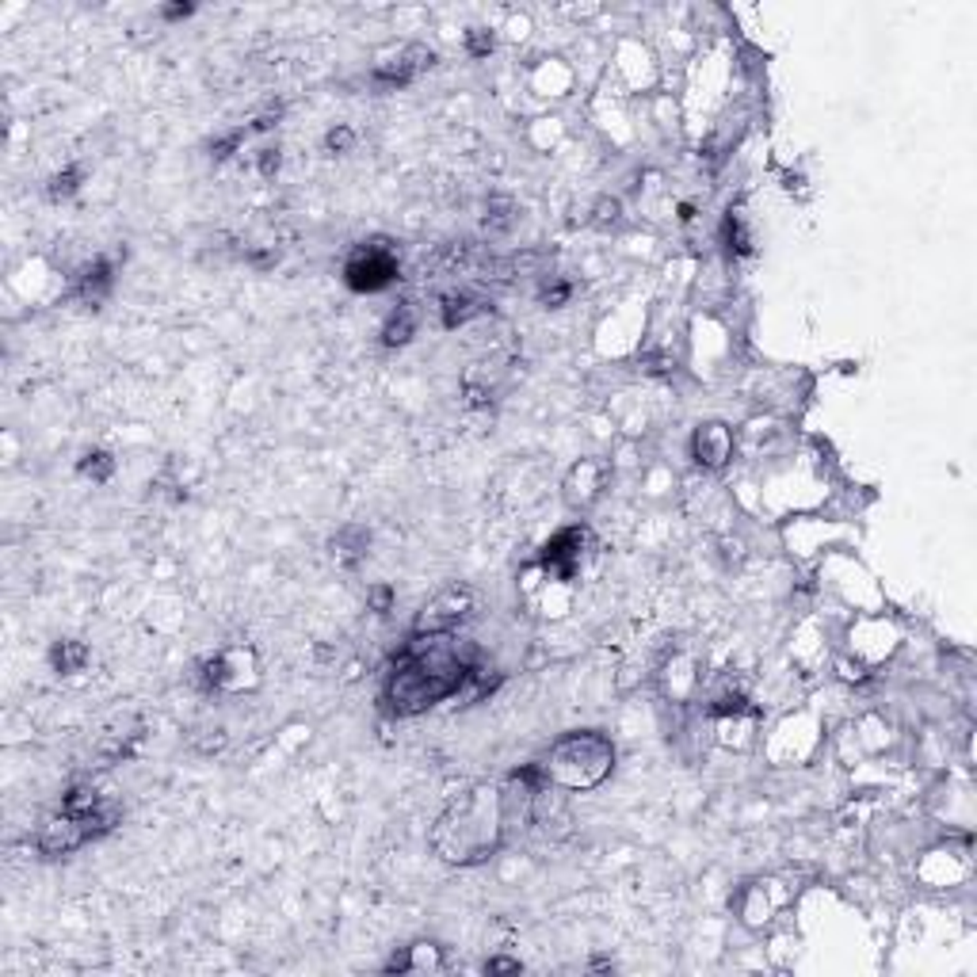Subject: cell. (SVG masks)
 <instances>
[{
    "mask_svg": "<svg viewBox=\"0 0 977 977\" xmlns=\"http://www.w3.org/2000/svg\"><path fill=\"white\" fill-rule=\"evenodd\" d=\"M103 802V794H96L92 787H73L65 798H62V809L69 817H84V814H92V809Z\"/></svg>",
    "mask_w": 977,
    "mask_h": 977,
    "instance_id": "20",
    "label": "cell"
},
{
    "mask_svg": "<svg viewBox=\"0 0 977 977\" xmlns=\"http://www.w3.org/2000/svg\"><path fill=\"white\" fill-rule=\"evenodd\" d=\"M569 294H573V287H569L565 279H554V275H550V283H546L543 291H538V302L550 306V310H558V306L569 302Z\"/></svg>",
    "mask_w": 977,
    "mask_h": 977,
    "instance_id": "24",
    "label": "cell"
},
{
    "mask_svg": "<svg viewBox=\"0 0 977 977\" xmlns=\"http://www.w3.org/2000/svg\"><path fill=\"white\" fill-rule=\"evenodd\" d=\"M386 970H389V973H409V970L424 973V970H443V955H440V946H435V943H413V946H405V955L389 962Z\"/></svg>",
    "mask_w": 977,
    "mask_h": 977,
    "instance_id": "12",
    "label": "cell"
},
{
    "mask_svg": "<svg viewBox=\"0 0 977 977\" xmlns=\"http://www.w3.org/2000/svg\"><path fill=\"white\" fill-rule=\"evenodd\" d=\"M435 65V50L424 47V42H405L401 50H394L389 57H382L379 65L371 69V84L374 88H405L413 84L420 73Z\"/></svg>",
    "mask_w": 977,
    "mask_h": 977,
    "instance_id": "6",
    "label": "cell"
},
{
    "mask_svg": "<svg viewBox=\"0 0 977 977\" xmlns=\"http://www.w3.org/2000/svg\"><path fill=\"white\" fill-rule=\"evenodd\" d=\"M611 481V466L599 458H580L565 477V501L573 508H592L599 497H604Z\"/></svg>",
    "mask_w": 977,
    "mask_h": 977,
    "instance_id": "7",
    "label": "cell"
},
{
    "mask_svg": "<svg viewBox=\"0 0 977 977\" xmlns=\"http://www.w3.org/2000/svg\"><path fill=\"white\" fill-rule=\"evenodd\" d=\"M481 313H489V302L477 291H450V294H443V302H440L443 328H462V325H470L474 318H481Z\"/></svg>",
    "mask_w": 977,
    "mask_h": 977,
    "instance_id": "11",
    "label": "cell"
},
{
    "mask_svg": "<svg viewBox=\"0 0 977 977\" xmlns=\"http://www.w3.org/2000/svg\"><path fill=\"white\" fill-rule=\"evenodd\" d=\"M81 179H84V169H81V164H69V169H62V172H57V176L50 179L47 195H50L54 203H62V199H73V195L81 191Z\"/></svg>",
    "mask_w": 977,
    "mask_h": 977,
    "instance_id": "17",
    "label": "cell"
},
{
    "mask_svg": "<svg viewBox=\"0 0 977 977\" xmlns=\"http://www.w3.org/2000/svg\"><path fill=\"white\" fill-rule=\"evenodd\" d=\"M352 145H355V130L344 126V123L325 134V153H348Z\"/></svg>",
    "mask_w": 977,
    "mask_h": 977,
    "instance_id": "25",
    "label": "cell"
},
{
    "mask_svg": "<svg viewBox=\"0 0 977 977\" xmlns=\"http://www.w3.org/2000/svg\"><path fill=\"white\" fill-rule=\"evenodd\" d=\"M485 970H519V962L516 958H489Z\"/></svg>",
    "mask_w": 977,
    "mask_h": 977,
    "instance_id": "30",
    "label": "cell"
},
{
    "mask_svg": "<svg viewBox=\"0 0 977 977\" xmlns=\"http://www.w3.org/2000/svg\"><path fill=\"white\" fill-rule=\"evenodd\" d=\"M477 665L481 653L470 641H458L455 634H413L386 680V706L397 718L424 714L435 702L462 695Z\"/></svg>",
    "mask_w": 977,
    "mask_h": 977,
    "instance_id": "1",
    "label": "cell"
},
{
    "mask_svg": "<svg viewBox=\"0 0 977 977\" xmlns=\"http://www.w3.org/2000/svg\"><path fill=\"white\" fill-rule=\"evenodd\" d=\"M367 604L374 615H389V607H394V589H389V584H374L367 592Z\"/></svg>",
    "mask_w": 977,
    "mask_h": 977,
    "instance_id": "26",
    "label": "cell"
},
{
    "mask_svg": "<svg viewBox=\"0 0 977 977\" xmlns=\"http://www.w3.org/2000/svg\"><path fill=\"white\" fill-rule=\"evenodd\" d=\"M691 458H695L702 470H721L733 458V432L726 424H699L695 435H691Z\"/></svg>",
    "mask_w": 977,
    "mask_h": 977,
    "instance_id": "9",
    "label": "cell"
},
{
    "mask_svg": "<svg viewBox=\"0 0 977 977\" xmlns=\"http://www.w3.org/2000/svg\"><path fill=\"white\" fill-rule=\"evenodd\" d=\"M279 164H283L279 149H260V161H257V169H260V176H264V179H272V176L279 172Z\"/></svg>",
    "mask_w": 977,
    "mask_h": 977,
    "instance_id": "27",
    "label": "cell"
},
{
    "mask_svg": "<svg viewBox=\"0 0 977 977\" xmlns=\"http://www.w3.org/2000/svg\"><path fill=\"white\" fill-rule=\"evenodd\" d=\"M77 470L84 477H92L96 485H103V481H111V474H115V458L108 455V450H88V455L77 462Z\"/></svg>",
    "mask_w": 977,
    "mask_h": 977,
    "instance_id": "19",
    "label": "cell"
},
{
    "mask_svg": "<svg viewBox=\"0 0 977 977\" xmlns=\"http://www.w3.org/2000/svg\"><path fill=\"white\" fill-rule=\"evenodd\" d=\"M367 543H371V538H367L363 528H344V531L333 535V543H328V546H333V558L340 565H355L367 554Z\"/></svg>",
    "mask_w": 977,
    "mask_h": 977,
    "instance_id": "14",
    "label": "cell"
},
{
    "mask_svg": "<svg viewBox=\"0 0 977 977\" xmlns=\"http://www.w3.org/2000/svg\"><path fill=\"white\" fill-rule=\"evenodd\" d=\"M191 12H195L191 4H172V8H164V12H161V16H164V20H188V16H191Z\"/></svg>",
    "mask_w": 977,
    "mask_h": 977,
    "instance_id": "29",
    "label": "cell"
},
{
    "mask_svg": "<svg viewBox=\"0 0 977 977\" xmlns=\"http://www.w3.org/2000/svg\"><path fill=\"white\" fill-rule=\"evenodd\" d=\"M474 607H477L474 589H466V584H447V589H440L424 607H420L413 634H455L458 623H466L474 615Z\"/></svg>",
    "mask_w": 977,
    "mask_h": 977,
    "instance_id": "4",
    "label": "cell"
},
{
    "mask_svg": "<svg viewBox=\"0 0 977 977\" xmlns=\"http://www.w3.org/2000/svg\"><path fill=\"white\" fill-rule=\"evenodd\" d=\"M279 118H283V103H272V108H264L257 118H252V130H272Z\"/></svg>",
    "mask_w": 977,
    "mask_h": 977,
    "instance_id": "28",
    "label": "cell"
},
{
    "mask_svg": "<svg viewBox=\"0 0 977 977\" xmlns=\"http://www.w3.org/2000/svg\"><path fill=\"white\" fill-rule=\"evenodd\" d=\"M512 222H516V203L508 199V195H493L485 203V230L504 233V230H512Z\"/></svg>",
    "mask_w": 977,
    "mask_h": 977,
    "instance_id": "16",
    "label": "cell"
},
{
    "mask_svg": "<svg viewBox=\"0 0 977 977\" xmlns=\"http://www.w3.org/2000/svg\"><path fill=\"white\" fill-rule=\"evenodd\" d=\"M401 279V257L394 240H363L344 264V283L359 294H379Z\"/></svg>",
    "mask_w": 977,
    "mask_h": 977,
    "instance_id": "3",
    "label": "cell"
},
{
    "mask_svg": "<svg viewBox=\"0 0 977 977\" xmlns=\"http://www.w3.org/2000/svg\"><path fill=\"white\" fill-rule=\"evenodd\" d=\"M413 336H416V310H413V302H401L389 313V321L382 328V344L386 348H405Z\"/></svg>",
    "mask_w": 977,
    "mask_h": 977,
    "instance_id": "13",
    "label": "cell"
},
{
    "mask_svg": "<svg viewBox=\"0 0 977 977\" xmlns=\"http://www.w3.org/2000/svg\"><path fill=\"white\" fill-rule=\"evenodd\" d=\"M550 787L562 790H592L615 772V745L611 737L596 729H577L565 733L550 745L546 760L538 763Z\"/></svg>",
    "mask_w": 977,
    "mask_h": 977,
    "instance_id": "2",
    "label": "cell"
},
{
    "mask_svg": "<svg viewBox=\"0 0 977 977\" xmlns=\"http://www.w3.org/2000/svg\"><path fill=\"white\" fill-rule=\"evenodd\" d=\"M493 47H497V39H493V31H485V27H470V31H466V54L470 57H489Z\"/></svg>",
    "mask_w": 977,
    "mask_h": 977,
    "instance_id": "21",
    "label": "cell"
},
{
    "mask_svg": "<svg viewBox=\"0 0 977 977\" xmlns=\"http://www.w3.org/2000/svg\"><path fill=\"white\" fill-rule=\"evenodd\" d=\"M35 844H39L42 855L57 859V855H73L81 844H88V833H84V824H81L77 817H69L65 809H62V814H54V817L42 821Z\"/></svg>",
    "mask_w": 977,
    "mask_h": 977,
    "instance_id": "8",
    "label": "cell"
},
{
    "mask_svg": "<svg viewBox=\"0 0 977 977\" xmlns=\"http://www.w3.org/2000/svg\"><path fill=\"white\" fill-rule=\"evenodd\" d=\"M245 126H237V130H230V134H222V138H214L210 142V153H214V161H225V157H233L240 145H245Z\"/></svg>",
    "mask_w": 977,
    "mask_h": 977,
    "instance_id": "22",
    "label": "cell"
},
{
    "mask_svg": "<svg viewBox=\"0 0 977 977\" xmlns=\"http://www.w3.org/2000/svg\"><path fill=\"white\" fill-rule=\"evenodd\" d=\"M721 230H726V245L737 252V257H753V233H748V225H745L741 214H733V210H729Z\"/></svg>",
    "mask_w": 977,
    "mask_h": 977,
    "instance_id": "18",
    "label": "cell"
},
{
    "mask_svg": "<svg viewBox=\"0 0 977 977\" xmlns=\"http://www.w3.org/2000/svg\"><path fill=\"white\" fill-rule=\"evenodd\" d=\"M111 287H115V267H111V260L108 257H96L92 264H84L81 267V275H77V283H73V294L81 298L84 306H100L103 298L111 294Z\"/></svg>",
    "mask_w": 977,
    "mask_h": 977,
    "instance_id": "10",
    "label": "cell"
},
{
    "mask_svg": "<svg viewBox=\"0 0 977 977\" xmlns=\"http://www.w3.org/2000/svg\"><path fill=\"white\" fill-rule=\"evenodd\" d=\"M203 684L210 691H245L260 684V665L249 645H233V650L214 653L203 665Z\"/></svg>",
    "mask_w": 977,
    "mask_h": 977,
    "instance_id": "5",
    "label": "cell"
},
{
    "mask_svg": "<svg viewBox=\"0 0 977 977\" xmlns=\"http://www.w3.org/2000/svg\"><path fill=\"white\" fill-rule=\"evenodd\" d=\"M50 665L62 676H73V672H81L88 665V650L81 641H57L50 650Z\"/></svg>",
    "mask_w": 977,
    "mask_h": 977,
    "instance_id": "15",
    "label": "cell"
},
{
    "mask_svg": "<svg viewBox=\"0 0 977 977\" xmlns=\"http://www.w3.org/2000/svg\"><path fill=\"white\" fill-rule=\"evenodd\" d=\"M619 218H623V203L619 199H607V195H604V199L592 206V225H599V230H611Z\"/></svg>",
    "mask_w": 977,
    "mask_h": 977,
    "instance_id": "23",
    "label": "cell"
}]
</instances>
